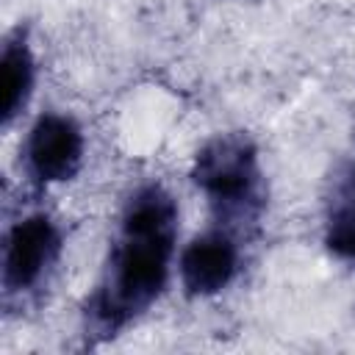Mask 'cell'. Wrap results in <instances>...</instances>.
Masks as SVG:
<instances>
[{"instance_id": "8992f818", "label": "cell", "mask_w": 355, "mask_h": 355, "mask_svg": "<svg viewBox=\"0 0 355 355\" xmlns=\"http://www.w3.org/2000/svg\"><path fill=\"white\" fill-rule=\"evenodd\" d=\"M322 241L333 258L355 269V161L341 164L322 200Z\"/></svg>"}, {"instance_id": "52a82bcc", "label": "cell", "mask_w": 355, "mask_h": 355, "mask_svg": "<svg viewBox=\"0 0 355 355\" xmlns=\"http://www.w3.org/2000/svg\"><path fill=\"white\" fill-rule=\"evenodd\" d=\"M0 78H3V128H11L14 119L28 108L36 89V55L31 33L25 25H17L3 39L0 53Z\"/></svg>"}, {"instance_id": "5b68a950", "label": "cell", "mask_w": 355, "mask_h": 355, "mask_svg": "<svg viewBox=\"0 0 355 355\" xmlns=\"http://www.w3.org/2000/svg\"><path fill=\"white\" fill-rule=\"evenodd\" d=\"M241 269V236L211 225L178 255V277L186 297L205 300L222 294Z\"/></svg>"}, {"instance_id": "277c9868", "label": "cell", "mask_w": 355, "mask_h": 355, "mask_svg": "<svg viewBox=\"0 0 355 355\" xmlns=\"http://www.w3.org/2000/svg\"><path fill=\"white\" fill-rule=\"evenodd\" d=\"M86 155V136L75 116L61 111H44L28 128L19 147V169L31 189L44 191L50 186L72 180Z\"/></svg>"}, {"instance_id": "6da1fadb", "label": "cell", "mask_w": 355, "mask_h": 355, "mask_svg": "<svg viewBox=\"0 0 355 355\" xmlns=\"http://www.w3.org/2000/svg\"><path fill=\"white\" fill-rule=\"evenodd\" d=\"M180 208L158 183H139L122 202L100 275L80 308L86 347L105 344L136 324L166 291L178 255Z\"/></svg>"}, {"instance_id": "3957f363", "label": "cell", "mask_w": 355, "mask_h": 355, "mask_svg": "<svg viewBox=\"0 0 355 355\" xmlns=\"http://www.w3.org/2000/svg\"><path fill=\"white\" fill-rule=\"evenodd\" d=\"M64 255V230L47 211L14 219L3 236L0 286L6 311H22L42 300Z\"/></svg>"}, {"instance_id": "7a4b0ae2", "label": "cell", "mask_w": 355, "mask_h": 355, "mask_svg": "<svg viewBox=\"0 0 355 355\" xmlns=\"http://www.w3.org/2000/svg\"><path fill=\"white\" fill-rule=\"evenodd\" d=\"M191 183L205 197L214 225L250 236L269 202L266 172L258 144L244 130L211 136L191 161Z\"/></svg>"}]
</instances>
